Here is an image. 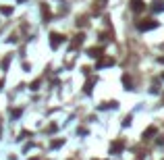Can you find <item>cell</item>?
Segmentation results:
<instances>
[{"mask_svg": "<svg viewBox=\"0 0 164 160\" xmlns=\"http://www.w3.org/2000/svg\"><path fill=\"white\" fill-rule=\"evenodd\" d=\"M158 27V21L156 19H141V21H137V29L139 31H150V29Z\"/></svg>", "mask_w": 164, "mask_h": 160, "instance_id": "cell-1", "label": "cell"}, {"mask_svg": "<svg viewBox=\"0 0 164 160\" xmlns=\"http://www.w3.org/2000/svg\"><path fill=\"white\" fill-rule=\"evenodd\" d=\"M62 42H64V35L56 33V31H52V33H50V48H52V50H56Z\"/></svg>", "mask_w": 164, "mask_h": 160, "instance_id": "cell-2", "label": "cell"}, {"mask_svg": "<svg viewBox=\"0 0 164 160\" xmlns=\"http://www.w3.org/2000/svg\"><path fill=\"white\" fill-rule=\"evenodd\" d=\"M129 7L133 13H144L145 8H148V4H145L144 0H129Z\"/></svg>", "mask_w": 164, "mask_h": 160, "instance_id": "cell-3", "label": "cell"}, {"mask_svg": "<svg viewBox=\"0 0 164 160\" xmlns=\"http://www.w3.org/2000/svg\"><path fill=\"white\" fill-rule=\"evenodd\" d=\"M112 64H114V58H112V56H100V58H98V64H96V69H106V67H112Z\"/></svg>", "mask_w": 164, "mask_h": 160, "instance_id": "cell-4", "label": "cell"}, {"mask_svg": "<svg viewBox=\"0 0 164 160\" xmlns=\"http://www.w3.org/2000/svg\"><path fill=\"white\" fill-rule=\"evenodd\" d=\"M125 150V141L123 139H114L112 144H110V154H121Z\"/></svg>", "mask_w": 164, "mask_h": 160, "instance_id": "cell-5", "label": "cell"}, {"mask_svg": "<svg viewBox=\"0 0 164 160\" xmlns=\"http://www.w3.org/2000/svg\"><path fill=\"white\" fill-rule=\"evenodd\" d=\"M83 42H85V33L81 31V33H77L75 38H73V42H71V46H69V50H77V48H79V46H81Z\"/></svg>", "mask_w": 164, "mask_h": 160, "instance_id": "cell-6", "label": "cell"}, {"mask_svg": "<svg viewBox=\"0 0 164 160\" xmlns=\"http://www.w3.org/2000/svg\"><path fill=\"white\" fill-rule=\"evenodd\" d=\"M102 54H104V50L100 48V46H98V48L96 46H94V48H87V56H91V58H100Z\"/></svg>", "mask_w": 164, "mask_h": 160, "instance_id": "cell-7", "label": "cell"}, {"mask_svg": "<svg viewBox=\"0 0 164 160\" xmlns=\"http://www.w3.org/2000/svg\"><path fill=\"white\" fill-rule=\"evenodd\" d=\"M156 131H158V129H156L154 125H152V127H148V129L144 131V139H145V141H148V139H152L154 135H156Z\"/></svg>", "mask_w": 164, "mask_h": 160, "instance_id": "cell-8", "label": "cell"}, {"mask_svg": "<svg viewBox=\"0 0 164 160\" xmlns=\"http://www.w3.org/2000/svg\"><path fill=\"white\" fill-rule=\"evenodd\" d=\"M94 85H96V79H94V77H89V79H87V83H85V87H83V91H85V94H91Z\"/></svg>", "mask_w": 164, "mask_h": 160, "instance_id": "cell-9", "label": "cell"}, {"mask_svg": "<svg viewBox=\"0 0 164 160\" xmlns=\"http://www.w3.org/2000/svg\"><path fill=\"white\" fill-rule=\"evenodd\" d=\"M123 83H125V90H133V81L127 75H123Z\"/></svg>", "mask_w": 164, "mask_h": 160, "instance_id": "cell-10", "label": "cell"}, {"mask_svg": "<svg viewBox=\"0 0 164 160\" xmlns=\"http://www.w3.org/2000/svg\"><path fill=\"white\" fill-rule=\"evenodd\" d=\"M42 15L46 17V21L50 19V15H52V13H50V7H48V4H44V7H42Z\"/></svg>", "mask_w": 164, "mask_h": 160, "instance_id": "cell-11", "label": "cell"}, {"mask_svg": "<svg viewBox=\"0 0 164 160\" xmlns=\"http://www.w3.org/2000/svg\"><path fill=\"white\" fill-rule=\"evenodd\" d=\"M154 11H156V13H160V11H164V2H160V0H156V2H154Z\"/></svg>", "mask_w": 164, "mask_h": 160, "instance_id": "cell-12", "label": "cell"}, {"mask_svg": "<svg viewBox=\"0 0 164 160\" xmlns=\"http://www.w3.org/2000/svg\"><path fill=\"white\" fill-rule=\"evenodd\" d=\"M104 108H118V102H116V100H112V102H106V104H104Z\"/></svg>", "mask_w": 164, "mask_h": 160, "instance_id": "cell-13", "label": "cell"}, {"mask_svg": "<svg viewBox=\"0 0 164 160\" xmlns=\"http://www.w3.org/2000/svg\"><path fill=\"white\" fill-rule=\"evenodd\" d=\"M131 121H133V117H131V114H127V117L123 118V127H129V125H131Z\"/></svg>", "mask_w": 164, "mask_h": 160, "instance_id": "cell-14", "label": "cell"}, {"mask_svg": "<svg viewBox=\"0 0 164 160\" xmlns=\"http://www.w3.org/2000/svg\"><path fill=\"white\" fill-rule=\"evenodd\" d=\"M62 144H64V139H54V141H52L50 146H52V148H60Z\"/></svg>", "mask_w": 164, "mask_h": 160, "instance_id": "cell-15", "label": "cell"}, {"mask_svg": "<svg viewBox=\"0 0 164 160\" xmlns=\"http://www.w3.org/2000/svg\"><path fill=\"white\" fill-rule=\"evenodd\" d=\"M0 13H2V15H11V13H13V8H11V7H0Z\"/></svg>", "mask_w": 164, "mask_h": 160, "instance_id": "cell-16", "label": "cell"}, {"mask_svg": "<svg viewBox=\"0 0 164 160\" xmlns=\"http://www.w3.org/2000/svg\"><path fill=\"white\" fill-rule=\"evenodd\" d=\"M29 87H31V90H40V79H38V81H33V83H31V85H29Z\"/></svg>", "mask_w": 164, "mask_h": 160, "instance_id": "cell-17", "label": "cell"}, {"mask_svg": "<svg viewBox=\"0 0 164 160\" xmlns=\"http://www.w3.org/2000/svg\"><path fill=\"white\" fill-rule=\"evenodd\" d=\"M11 114H13V117H15V118H17V117H21V108H15V110H13V112H11Z\"/></svg>", "mask_w": 164, "mask_h": 160, "instance_id": "cell-18", "label": "cell"}, {"mask_svg": "<svg viewBox=\"0 0 164 160\" xmlns=\"http://www.w3.org/2000/svg\"><path fill=\"white\" fill-rule=\"evenodd\" d=\"M158 63H160V64H164V56H158Z\"/></svg>", "mask_w": 164, "mask_h": 160, "instance_id": "cell-19", "label": "cell"}, {"mask_svg": "<svg viewBox=\"0 0 164 160\" xmlns=\"http://www.w3.org/2000/svg\"><path fill=\"white\" fill-rule=\"evenodd\" d=\"M162 104H164V96H162Z\"/></svg>", "mask_w": 164, "mask_h": 160, "instance_id": "cell-20", "label": "cell"}, {"mask_svg": "<svg viewBox=\"0 0 164 160\" xmlns=\"http://www.w3.org/2000/svg\"><path fill=\"white\" fill-rule=\"evenodd\" d=\"M19 2H25V0H19Z\"/></svg>", "mask_w": 164, "mask_h": 160, "instance_id": "cell-21", "label": "cell"}, {"mask_svg": "<svg viewBox=\"0 0 164 160\" xmlns=\"http://www.w3.org/2000/svg\"><path fill=\"white\" fill-rule=\"evenodd\" d=\"M162 79H164V75H162Z\"/></svg>", "mask_w": 164, "mask_h": 160, "instance_id": "cell-22", "label": "cell"}, {"mask_svg": "<svg viewBox=\"0 0 164 160\" xmlns=\"http://www.w3.org/2000/svg\"><path fill=\"white\" fill-rule=\"evenodd\" d=\"M94 160H96V158H94Z\"/></svg>", "mask_w": 164, "mask_h": 160, "instance_id": "cell-23", "label": "cell"}]
</instances>
